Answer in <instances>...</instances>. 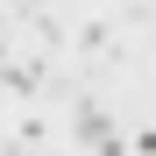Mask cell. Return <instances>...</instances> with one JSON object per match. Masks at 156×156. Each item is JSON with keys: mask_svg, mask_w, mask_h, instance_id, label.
<instances>
[{"mask_svg": "<svg viewBox=\"0 0 156 156\" xmlns=\"http://www.w3.org/2000/svg\"><path fill=\"white\" fill-rule=\"evenodd\" d=\"M85 142H92V156H121V135H114L99 114H85Z\"/></svg>", "mask_w": 156, "mask_h": 156, "instance_id": "obj_1", "label": "cell"}]
</instances>
